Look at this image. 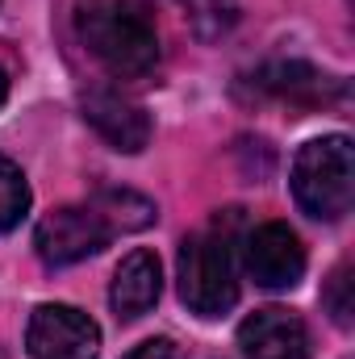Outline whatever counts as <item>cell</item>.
Returning a JSON list of instances; mask_svg holds the SVG:
<instances>
[{
  "label": "cell",
  "instance_id": "1",
  "mask_svg": "<svg viewBox=\"0 0 355 359\" xmlns=\"http://www.w3.org/2000/svg\"><path fill=\"white\" fill-rule=\"evenodd\" d=\"M76 29L92 59L117 80H142L159 63V29L142 0H80Z\"/></svg>",
  "mask_w": 355,
  "mask_h": 359
},
{
  "label": "cell",
  "instance_id": "2",
  "mask_svg": "<svg viewBox=\"0 0 355 359\" xmlns=\"http://www.w3.org/2000/svg\"><path fill=\"white\" fill-rule=\"evenodd\" d=\"M180 301L196 318H222L239 301V247L234 209L201 226L180 247Z\"/></svg>",
  "mask_w": 355,
  "mask_h": 359
},
{
  "label": "cell",
  "instance_id": "3",
  "mask_svg": "<svg viewBox=\"0 0 355 359\" xmlns=\"http://www.w3.org/2000/svg\"><path fill=\"white\" fill-rule=\"evenodd\" d=\"M293 196L318 222H343L355 201V155L347 134L314 138L293 159Z\"/></svg>",
  "mask_w": 355,
  "mask_h": 359
},
{
  "label": "cell",
  "instance_id": "4",
  "mask_svg": "<svg viewBox=\"0 0 355 359\" xmlns=\"http://www.w3.org/2000/svg\"><path fill=\"white\" fill-rule=\"evenodd\" d=\"M109 238H113V226L92 205H63V209L46 213L34 230V247H38V259L46 268L80 264L96 251H105Z\"/></svg>",
  "mask_w": 355,
  "mask_h": 359
},
{
  "label": "cell",
  "instance_id": "5",
  "mask_svg": "<svg viewBox=\"0 0 355 359\" xmlns=\"http://www.w3.org/2000/svg\"><path fill=\"white\" fill-rule=\"evenodd\" d=\"M29 359H96L100 326L76 305H38L25 330Z\"/></svg>",
  "mask_w": 355,
  "mask_h": 359
},
{
  "label": "cell",
  "instance_id": "6",
  "mask_svg": "<svg viewBox=\"0 0 355 359\" xmlns=\"http://www.w3.org/2000/svg\"><path fill=\"white\" fill-rule=\"evenodd\" d=\"M247 271L260 288L284 292L305 276V247L284 222H264L247 234Z\"/></svg>",
  "mask_w": 355,
  "mask_h": 359
},
{
  "label": "cell",
  "instance_id": "7",
  "mask_svg": "<svg viewBox=\"0 0 355 359\" xmlns=\"http://www.w3.org/2000/svg\"><path fill=\"white\" fill-rule=\"evenodd\" d=\"M84 117L88 126L117 151L126 155H138L147 142H151V117L138 100L121 96L117 88H92L84 96Z\"/></svg>",
  "mask_w": 355,
  "mask_h": 359
},
{
  "label": "cell",
  "instance_id": "8",
  "mask_svg": "<svg viewBox=\"0 0 355 359\" xmlns=\"http://www.w3.org/2000/svg\"><path fill=\"white\" fill-rule=\"evenodd\" d=\"M239 347L247 359H309V330L293 309L267 305L239 326Z\"/></svg>",
  "mask_w": 355,
  "mask_h": 359
},
{
  "label": "cell",
  "instance_id": "9",
  "mask_svg": "<svg viewBox=\"0 0 355 359\" xmlns=\"http://www.w3.org/2000/svg\"><path fill=\"white\" fill-rule=\"evenodd\" d=\"M159 292H163V268H159V255L147 251V247H138V251H130V255L117 264V271H113L109 305H113L117 318L134 322V318H142L147 309H155Z\"/></svg>",
  "mask_w": 355,
  "mask_h": 359
},
{
  "label": "cell",
  "instance_id": "10",
  "mask_svg": "<svg viewBox=\"0 0 355 359\" xmlns=\"http://www.w3.org/2000/svg\"><path fill=\"white\" fill-rule=\"evenodd\" d=\"M264 92H272L276 100H288V104H301V109H318V104H330V100H343V80L339 76H326L309 63H267L255 80Z\"/></svg>",
  "mask_w": 355,
  "mask_h": 359
},
{
  "label": "cell",
  "instance_id": "11",
  "mask_svg": "<svg viewBox=\"0 0 355 359\" xmlns=\"http://www.w3.org/2000/svg\"><path fill=\"white\" fill-rule=\"evenodd\" d=\"M92 209L113 226V234L117 230H142V226H151L155 222V205L147 201V196H138V192H117V188H109V192H100L96 201H92Z\"/></svg>",
  "mask_w": 355,
  "mask_h": 359
},
{
  "label": "cell",
  "instance_id": "12",
  "mask_svg": "<svg viewBox=\"0 0 355 359\" xmlns=\"http://www.w3.org/2000/svg\"><path fill=\"white\" fill-rule=\"evenodd\" d=\"M180 8H184L188 29L201 42L226 38L234 29V21H239V0H180Z\"/></svg>",
  "mask_w": 355,
  "mask_h": 359
},
{
  "label": "cell",
  "instance_id": "13",
  "mask_svg": "<svg viewBox=\"0 0 355 359\" xmlns=\"http://www.w3.org/2000/svg\"><path fill=\"white\" fill-rule=\"evenodd\" d=\"M29 213V184H25V172L0 155V234L17 230L21 217Z\"/></svg>",
  "mask_w": 355,
  "mask_h": 359
},
{
  "label": "cell",
  "instance_id": "14",
  "mask_svg": "<svg viewBox=\"0 0 355 359\" xmlns=\"http://www.w3.org/2000/svg\"><path fill=\"white\" fill-rule=\"evenodd\" d=\"M326 309H330V318L347 330L351 326V268L343 264V268H335V276L326 280Z\"/></svg>",
  "mask_w": 355,
  "mask_h": 359
},
{
  "label": "cell",
  "instance_id": "15",
  "mask_svg": "<svg viewBox=\"0 0 355 359\" xmlns=\"http://www.w3.org/2000/svg\"><path fill=\"white\" fill-rule=\"evenodd\" d=\"M126 359H184V355H180V347L172 339H151V343H138Z\"/></svg>",
  "mask_w": 355,
  "mask_h": 359
},
{
  "label": "cell",
  "instance_id": "16",
  "mask_svg": "<svg viewBox=\"0 0 355 359\" xmlns=\"http://www.w3.org/2000/svg\"><path fill=\"white\" fill-rule=\"evenodd\" d=\"M4 96H8V76L0 72V104H4Z\"/></svg>",
  "mask_w": 355,
  "mask_h": 359
}]
</instances>
